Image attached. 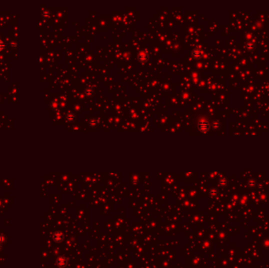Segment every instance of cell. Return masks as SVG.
Wrapping results in <instances>:
<instances>
[{
  "mask_svg": "<svg viewBox=\"0 0 269 268\" xmlns=\"http://www.w3.org/2000/svg\"><path fill=\"white\" fill-rule=\"evenodd\" d=\"M57 264L59 267H64L67 264V260L66 258H64V257H60L59 259H58Z\"/></svg>",
  "mask_w": 269,
  "mask_h": 268,
  "instance_id": "6da1fadb",
  "label": "cell"
},
{
  "mask_svg": "<svg viewBox=\"0 0 269 268\" xmlns=\"http://www.w3.org/2000/svg\"><path fill=\"white\" fill-rule=\"evenodd\" d=\"M64 237H63V234L60 232H57L54 234V241H56V242H62V241L63 240Z\"/></svg>",
  "mask_w": 269,
  "mask_h": 268,
  "instance_id": "7a4b0ae2",
  "label": "cell"
},
{
  "mask_svg": "<svg viewBox=\"0 0 269 268\" xmlns=\"http://www.w3.org/2000/svg\"><path fill=\"white\" fill-rule=\"evenodd\" d=\"M4 46H4V43H3L2 41H0V51H1V50L3 49Z\"/></svg>",
  "mask_w": 269,
  "mask_h": 268,
  "instance_id": "3957f363",
  "label": "cell"
}]
</instances>
